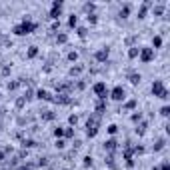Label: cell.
Instances as JSON below:
<instances>
[{
	"mask_svg": "<svg viewBox=\"0 0 170 170\" xmlns=\"http://www.w3.org/2000/svg\"><path fill=\"white\" fill-rule=\"evenodd\" d=\"M34 28H36V24H34V22H28V20H24V22H20L18 26H14L12 30H14L16 36H26V34H30Z\"/></svg>",
	"mask_w": 170,
	"mask_h": 170,
	"instance_id": "obj_1",
	"label": "cell"
},
{
	"mask_svg": "<svg viewBox=\"0 0 170 170\" xmlns=\"http://www.w3.org/2000/svg\"><path fill=\"white\" fill-rule=\"evenodd\" d=\"M152 94L158 96V98H166V96H168V90L164 88V84H162L160 80H156V82L152 84Z\"/></svg>",
	"mask_w": 170,
	"mask_h": 170,
	"instance_id": "obj_2",
	"label": "cell"
},
{
	"mask_svg": "<svg viewBox=\"0 0 170 170\" xmlns=\"http://www.w3.org/2000/svg\"><path fill=\"white\" fill-rule=\"evenodd\" d=\"M92 90H94V94H96L98 98H102V100L108 96V88H106V84H104V82H96L92 86Z\"/></svg>",
	"mask_w": 170,
	"mask_h": 170,
	"instance_id": "obj_3",
	"label": "cell"
},
{
	"mask_svg": "<svg viewBox=\"0 0 170 170\" xmlns=\"http://www.w3.org/2000/svg\"><path fill=\"white\" fill-rule=\"evenodd\" d=\"M110 98H112V100H116V102H122L124 98H126V90H124L122 86H116L110 92Z\"/></svg>",
	"mask_w": 170,
	"mask_h": 170,
	"instance_id": "obj_4",
	"label": "cell"
},
{
	"mask_svg": "<svg viewBox=\"0 0 170 170\" xmlns=\"http://www.w3.org/2000/svg\"><path fill=\"white\" fill-rule=\"evenodd\" d=\"M138 56H140V60L146 64V62H150V60L154 58V50H152V48H140Z\"/></svg>",
	"mask_w": 170,
	"mask_h": 170,
	"instance_id": "obj_5",
	"label": "cell"
},
{
	"mask_svg": "<svg viewBox=\"0 0 170 170\" xmlns=\"http://www.w3.org/2000/svg\"><path fill=\"white\" fill-rule=\"evenodd\" d=\"M106 58H108V48L98 50V52H96V60H100V62H102V60H106Z\"/></svg>",
	"mask_w": 170,
	"mask_h": 170,
	"instance_id": "obj_6",
	"label": "cell"
},
{
	"mask_svg": "<svg viewBox=\"0 0 170 170\" xmlns=\"http://www.w3.org/2000/svg\"><path fill=\"white\" fill-rule=\"evenodd\" d=\"M104 146H106V150H114V148H116V140H114V138H110V140H108Z\"/></svg>",
	"mask_w": 170,
	"mask_h": 170,
	"instance_id": "obj_7",
	"label": "cell"
},
{
	"mask_svg": "<svg viewBox=\"0 0 170 170\" xmlns=\"http://www.w3.org/2000/svg\"><path fill=\"white\" fill-rule=\"evenodd\" d=\"M36 54H38V46H30L28 48V58H34Z\"/></svg>",
	"mask_w": 170,
	"mask_h": 170,
	"instance_id": "obj_8",
	"label": "cell"
},
{
	"mask_svg": "<svg viewBox=\"0 0 170 170\" xmlns=\"http://www.w3.org/2000/svg\"><path fill=\"white\" fill-rule=\"evenodd\" d=\"M138 52H140V48H136V46H132V48L128 50V56H130V58H136V56H138Z\"/></svg>",
	"mask_w": 170,
	"mask_h": 170,
	"instance_id": "obj_9",
	"label": "cell"
},
{
	"mask_svg": "<svg viewBox=\"0 0 170 170\" xmlns=\"http://www.w3.org/2000/svg\"><path fill=\"white\" fill-rule=\"evenodd\" d=\"M152 44H154V48H160V46H162V38H160V36H154ZM154 48H152V50H154Z\"/></svg>",
	"mask_w": 170,
	"mask_h": 170,
	"instance_id": "obj_10",
	"label": "cell"
},
{
	"mask_svg": "<svg viewBox=\"0 0 170 170\" xmlns=\"http://www.w3.org/2000/svg\"><path fill=\"white\" fill-rule=\"evenodd\" d=\"M76 22H78V18H76V16H70V18H68V26H70V28H72V26H76Z\"/></svg>",
	"mask_w": 170,
	"mask_h": 170,
	"instance_id": "obj_11",
	"label": "cell"
},
{
	"mask_svg": "<svg viewBox=\"0 0 170 170\" xmlns=\"http://www.w3.org/2000/svg\"><path fill=\"white\" fill-rule=\"evenodd\" d=\"M130 82H132V84H138V82H140V74H132V76H130Z\"/></svg>",
	"mask_w": 170,
	"mask_h": 170,
	"instance_id": "obj_12",
	"label": "cell"
},
{
	"mask_svg": "<svg viewBox=\"0 0 170 170\" xmlns=\"http://www.w3.org/2000/svg\"><path fill=\"white\" fill-rule=\"evenodd\" d=\"M38 98H44V100H48V92H46V90H38Z\"/></svg>",
	"mask_w": 170,
	"mask_h": 170,
	"instance_id": "obj_13",
	"label": "cell"
},
{
	"mask_svg": "<svg viewBox=\"0 0 170 170\" xmlns=\"http://www.w3.org/2000/svg\"><path fill=\"white\" fill-rule=\"evenodd\" d=\"M116 130H118L116 124H110V126H108V134H116Z\"/></svg>",
	"mask_w": 170,
	"mask_h": 170,
	"instance_id": "obj_14",
	"label": "cell"
},
{
	"mask_svg": "<svg viewBox=\"0 0 170 170\" xmlns=\"http://www.w3.org/2000/svg\"><path fill=\"white\" fill-rule=\"evenodd\" d=\"M62 134H64V130H62L60 126H58V128H54V136H56V138H58V136H62Z\"/></svg>",
	"mask_w": 170,
	"mask_h": 170,
	"instance_id": "obj_15",
	"label": "cell"
},
{
	"mask_svg": "<svg viewBox=\"0 0 170 170\" xmlns=\"http://www.w3.org/2000/svg\"><path fill=\"white\" fill-rule=\"evenodd\" d=\"M160 114H162V116H168V114H170V108H168V106H162Z\"/></svg>",
	"mask_w": 170,
	"mask_h": 170,
	"instance_id": "obj_16",
	"label": "cell"
},
{
	"mask_svg": "<svg viewBox=\"0 0 170 170\" xmlns=\"http://www.w3.org/2000/svg\"><path fill=\"white\" fill-rule=\"evenodd\" d=\"M64 134H66V136H68V138H70V136H72V134H74V130H72V128H68V130H66V132H64Z\"/></svg>",
	"mask_w": 170,
	"mask_h": 170,
	"instance_id": "obj_17",
	"label": "cell"
}]
</instances>
